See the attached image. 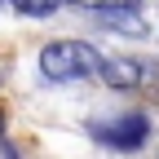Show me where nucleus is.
<instances>
[{"mask_svg":"<svg viewBox=\"0 0 159 159\" xmlns=\"http://www.w3.org/2000/svg\"><path fill=\"white\" fill-rule=\"evenodd\" d=\"M66 5L93 9V13H106V9H137V0H66Z\"/></svg>","mask_w":159,"mask_h":159,"instance_id":"nucleus-6","label":"nucleus"},{"mask_svg":"<svg viewBox=\"0 0 159 159\" xmlns=\"http://www.w3.org/2000/svg\"><path fill=\"white\" fill-rule=\"evenodd\" d=\"M142 89L159 102V62H146V80H142Z\"/></svg>","mask_w":159,"mask_h":159,"instance_id":"nucleus-7","label":"nucleus"},{"mask_svg":"<svg viewBox=\"0 0 159 159\" xmlns=\"http://www.w3.org/2000/svg\"><path fill=\"white\" fill-rule=\"evenodd\" d=\"M93 133L102 137L106 146L137 150V146H146V137H150V124H146V115H124V119H115V124H97Z\"/></svg>","mask_w":159,"mask_h":159,"instance_id":"nucleus-2","label":"nucleus"},{"mask_svg":"<svg viewBox=\"0 0 159 159\" xmlns=\"http://www.w3.org/2000/svg\"><path fill=\"white\" fill-rule=\"evenodd\" d=\"M102 27H111V31H128V35H146V22L137 18V9H106L102 18H97Z\"/></svg>","mask_w":159,"mask_h":159,"instance_id":"nucleus-4","label":"nucleus"},{"mask_svg":"<svg viewBox=\"0 0 159 159\" xmlns=\"http://www.w3.org/2000/svg\"><path fill=\"white\" fill-rule=\"evenodd\" d=\"M40 71L53 84H66V80H89L102 71V53L84 40H53V44L40 49Z\"/></svg>","mask_w":159,"mask_h":159,"instance_id":"nucleus-1","label":"nucleus"},{"mask_svg":"<svg viewBox=\"0 0 159 159\" xmlns=\"http://www.w3.org/2000/svg\"><path fill=\"white\" fill-rule=\"evenodd\" d=\"M97 75L106 80V89L133 93V89H142V80H146V62H133V57H102V71Z\"/></svg>","mask_w":159,"mask_h":159,"instance_id":"nucleus-3","label":"nucleus"},{"mask_svg":"<svg viewBox=\"0 0 159 159\" xmlns=\"http://www.w3.org/2000/svg\"><path fill=\"white\" fill-rule=\"evenodd\" d=\"M9 5H13L18 13H27V18H49L62 0H9Z\"/></svg>","mask_w":159,"mask_h":159,"instance_id":"nucleus-5","label":"nucleus"}]
</instances>
